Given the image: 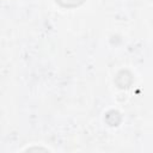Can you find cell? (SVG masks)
I'll return each mask as SVG.
<instances>
[{"instance_id": "1", "label": "cell", "mask_w": 153, "mask_h": 153, "mask_svg": "<svg viewBox=\"0 0 153 153\" xmlns=\"http://www.w3.org/2000/svg\"><path fill=\"white\" fill-rule=\"evenodd\" d=\"M56 1L65 7H75L81 2H84V0H56Z\"/></svg>"}]
</instances>
